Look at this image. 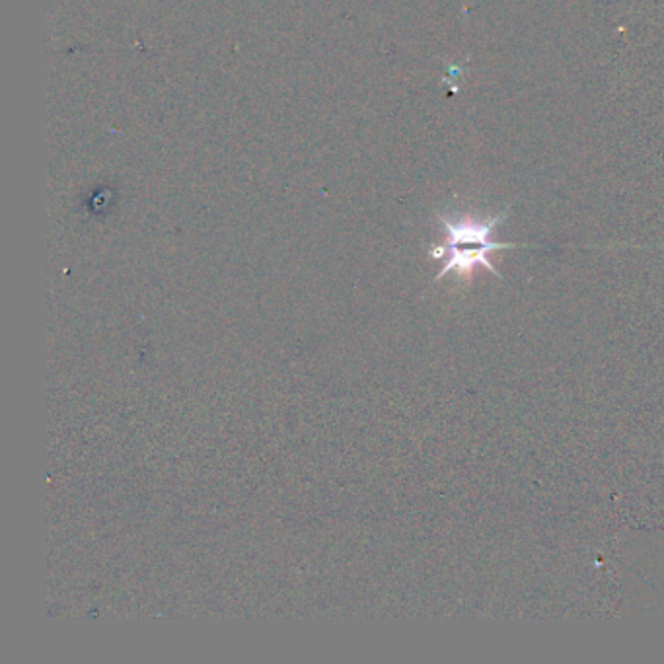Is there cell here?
<instances>
[{
  "label": "cell",
  "mask_w": 664,
  "mask_h": 664,
  "mask_svg": "<svg viewBox=\"0 0 664 664\" xmlns=\"http://www.w3.org/2000/svg\"><path fill=\"white\" fill-rule=\"evenodd\" d=\"M509 207L497 215H480V212H446L438 215V227L444 240L431 248L429 254L441 259V271L435 277V283L443 277L456 273L458 278H470L477 268H485L491 275L503 278L491 256L499 249L519 248L521 244L497 242L495 230L507 219Z\"/></svg>",
  "instance_id": "obj_1"
}]
</instances>
